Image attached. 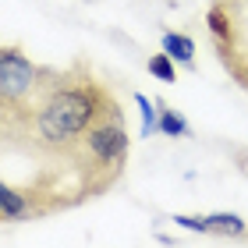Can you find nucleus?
Returning a JSON list of instances; mask_svg holds the SVG:
<instances>
[{"mask_svg": "<svg viewBox=\"0 0 248 248\" xmlns=\"http://www.w3.org/2000/svg\"><path fill=\"white\" fill-rule=\"evenodd\" d=\"M145 71H149L153 78H160V82H177V67H174V57L170 53H153L149 61H145Z\"/></svg>", "mask_w": 248, "mask_h": 248, "instance_id": "obj_6", "label": "nucleus"}, {"mask_svg": "<svg viewBox=\"0 0 248 248\" xmlns=\"http://www.w3.org/2000/svg\"><path fill=\"white\" fill-rule=\"evenodd\" d=\"M135 103H139V110H142V139H149V135L160 131V110H156V99L135 93Z\"/></svg>", "mask_w": 248, "mask_h": 248, "instance_id": "obj_5", "label": "nucleus"}, {"mask_svg": "<svg viewBox=\"0 0 248 248\" xmlns=\"http://www.w3.org/2000/svg\"><path fill=\"white\" fill-rule=\"evenodd\" d=\"M206 234H220V238H248V223L234 213H213L206 217Z\"/></svg>", "mask_w": 248, "mask_h": 248, "instance_id": "obj_2", "label": "nucleus"}, {"mask_svg": "<svg viewBox=\"0 0 248 248\" xmlns=\"http://www.w3.org/2000/svg\"><path fill=\"white\" fill-rule=\"evenodd\" d=\"M156 110H160V131L167 135V139H188V135H191L188 121L177 114V110H170L163 99H156Z\"/></svg>", "mask_w": 248, "mask_h": 248, "instance_id": "obj_4", "label": "nucleus"}, {"mask_svg": "<svg viewBox=\"0 0 248 248\" xmlns=\"http://www.w3.org/2000/svg\"><path fill=\"white\" fill-rule=\"evenodd\" d=\"M174 223H181V227H188V231L206 234V217H185V213H174Z\"/></svg>", "mask_w": 248, "mask_h": 248, "instance_id": "obj_7", "label": "nucleus"}, {"mask_svg": "<svg viewBox=\"0 0 248 248\" xmlns=\"http://www.w3.org/2000/svg\"><path fill=\"white\" fill-rule=\"evenodd\" d=\"M163 50L174 61H181L185 67H195V43L188 36H181V32H163Z\"/></svg>", "mask_w": 248, "mask_h": 248, "instance_id": "obj_3", "label": "nucleus"}, {"mask_svg": "<svg viewBox=\"0 0 248 248\" xmlns=\"http://www.w3.org/2000/svg\"><path fill=\"white\" fill-rule=\"evenodd\" d=\"M57 82V67H43L21 46H0V145L29 153L39 107L50 85Z\"/></svg>", "mask_w": 248, "mask_h": 248, "instance_id": "obj_1", "label": "nucleus"}]
</instances>
